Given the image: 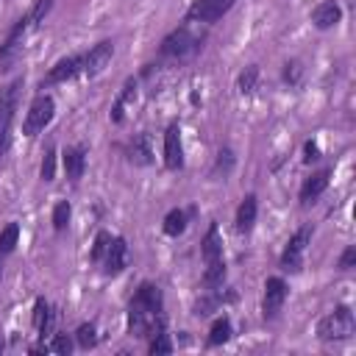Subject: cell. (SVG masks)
Segmentation results:
<instances>
[{
    "label": "cell",
    "mask_w": 356,
    "mask_h": 356,
    "mask_svg": "<svg viewBox=\"0 0 356 356\" xmlns=\"http://www.w3.org/2000/svg\"><path fill=\"white\" fill-rule=\"evenodd\" d=\"M147 350H150L153 356H156V353H172V342H170V337H167L164 331H159V334H153V337H150Z\"/></svg>",
    "instance_id": "cell-29"
},
{
    "label": "cell",
    "mask_w": 356,
    "mask_h": 356,
    "mask_svg": "<svg viewBox=\"0 0 356 356\" xmlns=\"http://www.w3.org/2000/svg\"><path fill=\"white\" fill-rule=\"evenodd\" d=\"M200 253H203V261H206V264L222 259V239H220L217 222L209 225V231H206V236H203V242H200Z\"/></svg>",
    "instance_id": "cell-16"
},
{
    "label": "cell",
    "mask_w": 356,
    "mask_h": 356,
    "mask_svg": "<svg viewBox=\"0 0 356 356\" xmlns=\"http://www.w3.org/2000/svg\"><path fill=\"white\" fill-rule=\"evenodd\" d=\"M70 214H72L70 203H67V200H58V203L53 206V228H56V231H64L67 222H70Z\"/></svg>",
    "instance_id": "cell-27"
},
{
    "label": "cell",
    "mask_w": 356,
    "mask_h": 356,
    "mask_svg": "<svg viewBox=\"0 0 356 356\" xmlns=\"http://www.w3.org/2000/svg\"><path fill=\"white\" fill-rule=\"evenodd\" d=\"M312 242V225H303L292 234V239L286 242V250L281 256V267L286 273H300L303 267V253H306V245Z\"/></svg>",
    "instance_id": "cell-5"
},
{
    "label": "cell",
    "mask_w": 356,
    "mask_h": 356,
    "mask_svg": "<svg viewBox=\"0 0 356 356\" xmlns=\"http://www.w3.org/2000/svg\"><path fill=\"white\" fill-rule=\"evenodd\" d=\"M164 164H167V170H181L184 167V147H181L178 122L167 125V131H164Z\"/></svg>",
    "instance_id": "cell-9"
},
{
    "label": "cell",
    "mask_w": 356,
    "mask_h": 356,
    "mask_svg": "<svg viewBox=\"0 0 356 356\" xmlns=\"http://www.w3.org/2000/svg\"><path fill=\"white\" fill-rule=\"evenodd\" d=\"M19 86H22V81H11V83L0 86V156H3V150L8 147V131H11L14 111H17Z\"/></svg>",
    "instance_id": "cell-4"
},
{
    "label": "cell",
    "mask_w": 356,
    "mask_h": 356,
    "mask_svg": "<svg viewBox=\"0 0 356 356\" xmlns=\"http://www.w3.org/2000/svg\"><path fill=\"white\" fill-rule=\"evenodd\" d=\"M33 328L42 331V337L50 334V328H53V312L44 298H36V303H33Z\"/></svg>",
    "instance_id": "cell-20"
},
{
    "label": "cell",
    "mask_w": 356,
    "mask_h": 356,
    "mask_svg": "<svg viewBox=\"0 0 356 356\" xmlns=\"http://www.w3.org/2000/svg\"><path fill=\"white\" fill-rule=\"evenodd\" d=\"M236 0H195L186 11L189 22H217Z\"/></svg>",
    "instance_id": "cell-7"
},
{
    "label": "cell",
    "mask_w": 356,
    "mask_h": 356,
    "mask_svg": "<svg viewBox=\"0 0 356 356\" xmlns=\"http://www.w3.org/2000/svg\"><path fill=\"white\" fill-rule=\"evenodd\" d=\"M161 228H164V234H167V236H181V234L186 231V211H181V209L167 211V214H164Z\"/></svg>",
    "instance_id": "cell-22"
},
{
    "label": "cell",
    "mask_w": 356,
    "mask_h": 356,
    "mask_svg": "<svg viewBox=\"0 0 356 356\" xmlns=\"http://www.w3.org/2000/svg\"><path fill=\"white\" fill-rule=\"evenodd\" d=\"M231 334H234L231 320H228V317H220V320H214V323H211L209 345H211V348H214V345H222V342H228V339H231Z\"/></svg>",
    "instance_id": "cell-23"
},
{
    "label": "cell",
    "mask_w": 356,
    "mask_h": 356,
    "mask_svg": "<svg viewBox=\"0 0 356 356\" xmlns=\"http://www.w3.org/2000/svg\"><path fill=\"white\" fill-rule=\"evenodd\" d=\"M108 242H111V236H108L106 231H97L95 245H92V261H103V256H106V250H108Z\"/></svg>",
    "instance_id": "cell-31"
},
{
    "label": "cell",
    "mask_w": 356,
    "mask_h": 356,
    "mask_svg": "<svg viewBox=\"0 0 356 356\" xmlns=\"http://www.w3.org/2000/svg\"><path fill=\"white\" fill-rule=\"evenodd\" d=\"M17 239H19V225H17V222H8V225L0 231V256L11 253L14 245H17Z\"/></svg>",
    "instance_id": "cell-25"
},
{
    "label": "cell",
    "mask_w": 356,
    "mask_h": 356,
    "mask_svg": "<svg viewBox=\"0 0 356 356\" xmlns=\"http://www.w3.org/2000/svg\"><path fill=\"white\" fill-rule=\"evenodd\" d=\"M39 175H42V181H53V178H56V147H47V150H44Z\"/></svg>",
    "instance_id": "cell-28"
},
{
    "label": "cell",
    "mask_w": 356,
    "mask_h": 356,
    "mask_svg": "<svg viewBox=\"0 0 356 356\" xmlns=\"http://www.w3.org/2000/svg\"><path fill=\"white\" fill-rule=\"evenodd\" d=\"M0 259H3V256H0ZM0 275H3V264H0Z\"/></svg>",
    "instance_id": "cell-38"
},
{
    "label": "cell",
    "mask_w": 356,
    "mask_h": 356,
    "mask_svg": "<svg viewBox=\"0 0 356 356\" xmlns=\"http://www.w3.org/2000/svg\"><path fill=\"white\" fill-rule=\"evenodd\" d=\"M231 167H234V153H231V150L225 147V150H220V153H217V164H214V170L225 175V172H228Z\"/></svg>",
    "instance_id": "cell-34"
},
{
    "label": "cell",
    "mask_w": 356,
    "mask_h": 356,
    "mask_svg": "<svg viewBox=\"0 0 356 356\" xmlns=\"http://www.w3.org/2000/svg\"><path fill=\"white\" fill-rule=\"evenodd\" d=\"M61 161H64L67 178H70L72 184H78L81 175H83V167H86V150H83V147H67L64 156H61Z\"/></svg>",
    "instance_id": "cell-15"
},
{
    "label": "cell",
    "mask_w": 356,
    "mask_h": 356,
    "mask_svg": "<svg viewBox=\"0 0 356 356\" xmlns=\"http://www.w3.org/2000/svg\"><path fill=\"white\" fill-rule=\"evenodd\" d=\"M103 267H106V275H120L128 267V245L122 236H114L108 242V250L103 256Z\"/></svg>",
    "instance_id": "cell-10"
},
{
    "label": "cell",
    "mask_w": 356,
    "mask_h": 356,
    "mask_svg": "<svg viewBox=\"0 0 356 356\" xmlns=\"http://www.w3.org/2000/svg\"><path fill=\"white\" fill-rule=\"evenodd\" d=\"M150 156H153V153H150V136H147V134L134 136V142H131V147H128V159H131L134 164H150V161H153Z\"/></svg>",
    "instance_id": "cell-19"
},
{
    "label": "cell",
    "mask_w": 356,
    "mask_h": 356,
    "mask_svg": "<svg viewBox=\"0 0 356 356\" xmlns=\"http://www.w3.org/2000/svg\"><path fill=\"white\" fill-rule=\"evenodd\" d=\"M75 342H78L83 350L95 348V345H97V331H95V325H92V323L78 325V331H75Z\"/></svg>",
    "instance_id": "cell-26"
},
{
    "label": "cell",
    "mask_w": 356,
    "mask_h": 356,
    "mask_svg": "<svg viewBox=\"0 0 356 356\" xmlns=\"http://www.w3.org/2000/svg\"><path fill=\"white\" fill-rule=\"evenodd\" d=\"M3 348H6V342H3V337H0V353H3Z\"/></svg>",
    "instance_id": "cell-37"
},
{
    "label": "cell",
    "mask_w": 356,
    "mask_h": 356,
    "mask_svg": "<svg viewBox=\"0 0 356 356\" xmlns=\"http://www.w3.org/2000/svg\"><path fill=\"white\" fill-rule=\"evenodd\" d=\"M197 47H200V36L192 33L189 25H181V28H175L172 33L164 36V42H161V56L186 58V56H192Z\"/></svg>",
    "instance_id": "cell-3"
},
{
    "label": "cell",
    "mask_w": 356,
    "mask_h": 356,
    "mask_svg": "<svg viewBox=\"0 0 356 356\" xmlns=\"http://www.w3.org/2000/svg\"><path fill=\"white\" fill-rule=\"evenodd\" d=\"M50 8H53V0H36V6H33V8L28 11V17H31L33 28H36V25H39V22L44 19V14H47Z\"/></svg>",
    "instance_id": "cell-32"
},
{
    "label": "cell",
    "mask_w": 356,
    "mask_h": 356,
    "mask_svg": "<svg viewBox=\"0 0 356 356\" xmlns=\"http://www.w3.org/2000/svg\"><path fill=\"white\" fill-rule=\"evenodd\" d=\"M78 72H83V56H67V58H61V61H56L50 67V72H47L44 81L47 83H67Z\"/></svg>",
    "instance_id": "cell-11"
},
{
    "label": "cell",
    "mask_w": 356,
    "mask_h": 356,
    "mask_svg": "<svg viewBox=\"0 0 356 356\" xmlns=\"http://www.w3.org/2000/svg\"><path fill=\"white\" fill-rule=\"evenodd\" d=\"M222 281H225V261H222V259L209 261V264H206V273H203V286H206L209 292H214V289L222 286Z\"/></svg>",
    "instance_id": "cell-21"
},
{
    "label": "cell",
    "mask_w": 356,
    "mask_h": 356,
    "mask_svg": "<svg viewBox=\"0 0 356 356\" xmlns=\"http://www.w3.org/2000/svg\"><path fill=\"white\" fill-rule=\"evenodd\" d=\"M300 78H303V64H300V61H286V64H284V81H286L289 86H298Z\"/></svg>",
    "instance_id": "cell-30"
},
{
    "label": "cell",
    "mask_w": 356,
    "mask_h": 356,
    "mask_svg": "<svg viewBox=\"0 0 356 356\" xmlns=\"http://www.w3.org/2000/svg\"><path fill=\"white\" fill-rule=\"evenodd\" d=\"M131 306L134 309H145V312H161V306H164L161 289L156 284H139V289L131 298Z\"/></svg>",
    "instance_id": "cell-13"
},
{
    "label": "cell",
    "mask_w": 356,
    "mask_h": 356,
    "mask_svg": "<svg viewBox=\"0 0 356 356\" xmlns=\"http://www.w3.org/2000/svg\"><path fill=\"white\" fill-rule=\"evenodd\" d=\"M286 281L281 275H270L264 281V298H261V314L264 317H275L286 300Z\"/></svg>",
    "instance_id": "cell-6"
},
{
    "label": "cell",
    "mask_w": 356,
    "mask_h": 356,
    "mask_svg": "<svg viewBox=\"0 0 356 356\" xmlns=\"http://www.w3.org/2000/svg\"><path fill=\"white\" fill-rule=\"evenodd\" d=\"M303 153H306V156H303L306 161H317V159H320V147H317L314 142H306V145H303Z\"/></svg>",
    "instance_id": "cell-36"
},
{
    "label": "cell",
    "mask_w": 356,
    "mask_h": 356,
    "mask_svg": "<svg viewBox=\"0 0 356 356\" xmlns=\"http://www.w3.org/2000/svg\"><path fill=\"white\" fill-rule=\"evenodd\" d=\"M53 114H56V103H53L50 95H39V97H33V103H31L28 111H25L22 134H25V136H36L39 131H44V128L50 125Z\"/></svg>",
    "instance_id": "cell-2"
},
{
    "label": "cell",
    "mask_w": 356,
    "mask_h": 356,
    "mask_svg": "<svg viewBox=\"0 0 356 356\" xmlns=\"http://www.w3.org/2000/svg\"><path fill=\"white\" fill-rule=\"evenodd\" d=\"M134 100H136V81L131 78V81H125V86L120 89V95H117V100H114V106H111V122H122L125 108H128Z\"/></svg>",
    "instance_id": "cell-17"
},
{
    "label": "cell",
    "mask_w": 356,
    "mask_h": 356,
    "mask_svg": "<svg viewBox=\"0 0 356 356\" xmlns=\"http://www.w3.org/2000/svg\"><path fill=\"white\" fill-rule=\"evenodd\" d=\"M328 181H331V170H317V172H312V175L303 181V186H300V203H303V206L314 203V200L328 189Z\"/></svg>",
    "instance_id": "cell-12"
},
{
    "label": "cell",
    "mask_w": 356,
    "mask_h": 356,
    "mask_svg": "<svg viewBox=\"0 0 356 356\" xmlns=\"http://www.w3.org/2000/svg\"><path fill=\"white\" fill-rule=\"evenodd\" d=\"M353 261H356V248L350 245V248H345V250H342V256H339V270H350V267H353Z\"/></svg>",
    "instance_id": "cell-35"
},
{
    "label": "cell",
    "mask_w": 356,
    "mask_h": 356,
    "mask_svg": "<svg viewBox=\"0 0 356 356\" xmlns=\"http://www.w3.org/2000/svg\"><path fill=\"white\" fill-rule=\"evenodd\" d=\"M339 19H342V8H339L337 0H325V3H320V6L312 11V22H314V28H320V31L334 28Z\"/></svg>",
    "instance_id": "cell-14"
},
{
    "label": "cell",
    "mask_w": 356,
    "mask_h": 356,
    "mask_svg": "<svg viewBox=\"0 0 356 356\" xmlns=\"http://www.w3.org/2000/svg\"><path fill=\"white\" fill-rule=\"evenodd\" d=\"M256 83H259V67H256V64H250V67H245V70L239 72L236 89H239L242 95H253V92H256Z\"/></svg>",
    "instance_id": "cell-24"
},
{
    "label": "cell",
    "mask_w": 356,
    "mask_h": 356,
    "mask_svg": "<svg viewBox=\"0 0 356 356\" xmlns=\"http://www.w3.org/2000/svg\"><path fill=\"white\" fill-rule=\"evenodd\" d=\"M353 328H356L353 312H350L348 306H337L334 312H328V314L317 323V337L325 339V342L348 339V337H353Z\"/></svg>",
    "instance_id": "cell-1"
},
{
    "label": "cell",
    "mask_w": 356,
    "mask_h": 356,
    "mask_svg": "<svg viewBox=\"0 0 356 356\" xmlns=\"http://www.w3.org/2000/svg\"><path fill=\"white\" fill-rule=\"evenodd\" d=\"M256 197L253 195H248V197H242V203H239V209H236V231L239 234H248L250 228H253V222H256Z\"/></svg>",
    "instance_id": "cell-18"
},
{
    "label": "cell",
    "mask_w": 356,
    "mask_h": 356,
    "mask_svg": "<svg viewBox=\"0 0 356 356\" xmlns=\"http://www.w3.org/2000/svg\"><path fill=\"white\" fill-rule=\"evenodd\" d=\"M50 350H53V353L67 356V353L72 350V339H70L67 334H56V337H53V342H50Z\"/></svg>",
    "instance_id": "cell-33"
},
{
    "label": "cell",
    "mask_w": 356,
    "mask_h": 356,
    "mask_svg": "<svg viewBox=\"0 0 356 356\" xmlns=\"http://www.w3.org/2000/svg\"><path fill=\"white\" fill-rule=\"evenodd\" d=\"M111 56H114V42H97L86 56H83V75H89V78H95V75H100L108 64H111Z\"/></svg>",
    "instance_id": "cell-8"
}]
</instances>
